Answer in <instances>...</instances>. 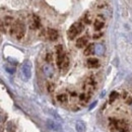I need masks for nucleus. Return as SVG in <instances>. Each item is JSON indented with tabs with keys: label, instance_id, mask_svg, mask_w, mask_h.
<instances>
[{
	"label": "nucleus",
	"instance_id": "obj_1",
	"mask_svg": "<svg viewBox=\"0 0 132 132\" xmlns=\"http://www.w3.org/2000/svg\"><path fill=\"white\" fill-rule=\"evenodd\" d=\"M82 30H83V26L81 22H75V23H73L69 28V30L67 31V37H68V39L69 40H73L76 36H78L79 34L82 32Z\"/></svg>",
	"mask_w": 132,
	"mask_h": 132
},
{
	"label": "nucleus",
	"instance_id": "obj_2",
	"mask_svg": "<svg viewBox=\"0 0 132 132\" xmlns=\"http://www.w3.org/2000/svg\"><path fill=\"white\" fill-rule=\"evenodd\" d=\"M11 35L14 36L16 39H21L26 35V26L21 22H16L11 28Z\"/></svg>",
	"mask_w": 132,
	"mask_h": 132
},
{
	"label": "nucleus",
	"instance_id": "obj_3",
	"mask_svg": "<svg viewBox=\"0 0 132 132\" xmlns=\"http://www.w3.org/2000/svg\"><path fill=\"white\" fill-rule=\"evenodd\" d=\"M21 71H22V74H23L26 79L31 78V76H32V63L29 60H26L23 62Z\"/></svg>",
	"mask_w": 132,
	"mask_h": 132
},
{
	"label": "nucleus",
	"instance_id": "obj_4",
	"mask_svg": "<svg viewBox=\"0 0 132 132\" xmlns=\"http://www.w3.org/2000/svg\"><path fill=\"white\" fill-rule=\"evenodd\" d=\"M56 50H57V65L61 69V68H62L63 60H64V58H65V55H64V53H63V49H62V46H61V45H58Z\"/></svg>",
	"mask_w": 132,
	"mask_h": 132
},
{
	"label": "nucleus",
	"instance_id": "obj_5",
	"mask_svg": "<svg viewBox=\"0 0 132 132\" xmlns=\"http://www.w3.org/2000/svg\"><path fill=\"white\" fill-rule=\"evenodd\" d=\"M46 124H47V126L49 127L50 129H52V130H54V131H58V130L60 129V125H59L56 121H54L53 119H48V120L46 121Z\"/></svg>",
	"mask_w": 132,
	"mask_h": 132
},
{
	"label": "nucleus",
	"instance_id": "obj_6",
	"mask_svg": "<svg viewBox=\"0 0 132 132\" xmlns=\"http://www.w3.org/2000/svg\"><path fill=\"white\" fill-rule=\"evenodd\" d=\"M43 72L47 77L51 78L53 76V68H52V66L49 65V64H45L43 66Z\"/></svg>",
	"mask_w": 132,
	"mask_h": 132
},
{
	"label": "nucleus",
	"instance_id": "obj_7",
	"mask_svg": "<svg viewBox=\"0 0 132 132\" xmlns=\"http://www.w3.org/2000/svg\"><path fill=\"white\" fill-rule=\"evenodd\" d=\"M85 128H86V125H85V123L82 122V121H76V123H75V129H76V131L77 132H84L85 131Z\"/></svg>",
	"mask_w": 132,
	"mask_h": 132
},
{
	"label": "nucleus",
	"instance_id": "obj_8",
	"mask_svg": "<svg viewBox=\"0 0 132 132\" xmlns=\"http://www.w3.org/2000/svg\"><path fill=\"white\" fill-rule=\"evenodd\" d=\"M88 40H87V37H81L79 38L77 41H76V47L77 48H82L84 46H86Z\"/></svg>",
	"mask_w": 132,
	"mask_h": 132
},
{
	"label": "nucleus",
	"instance_id": "obj_9",
	"mask_svg": "<svg viewBox=\"0 0 132 132\" xmlns=\"http://www.w3.org/2000/svg\"><path fill=\"white\" fill-rule=\"evenodd\" d=\"M86 65L90 68H94V67H98L99 66V60L97 58H89L87 61H86Z\"/></svg>",
	"mask_w": 132,
	"mask_h": 132
},
{
	"label": "nucleus",
	"instance_id": "obj_10",
	"mask_svg": "<svg viewBox=\"0 0 132 132\" xmlns=\"http://www.w3.org/2000/svg\"><path fill=\"white\" fill-rule=\"evenodd\" d=\"M95 49H96V45H94V44H89L88 46H86V48H85V50H84V55H85V56L92 55V54L95 52Z\"/></svg>",
	"mask_w": 132,
	"mask_h": 132
},
{
	"label": "nucleus",
	"instance_id": "obj_11",
	"mask_svg": "<svg viewBox=\"0 0 132 132\" xmlns=\"http://www.w3.org/2000/svg\"><path fill=\"white\" fill-rule=\"evenodd\" d=\"M48 36H49L51 41H55V40H57V38H58V32H57L56 30L50 29L49 31H48Z\"/></svg>",
	"mask_w": 132,
	"mask_h": 132
},
{
	"label": "nucleus",
	"instance_id": "obj_12",
	"mask_svg": "<svg viewBox=\"0 0 132 132\" xmlns=\"http://www.w3.org/2000/svg\"><path fill=\"white\" fill-rule=\"evenodd\" d=\"M105 51H106V48H105L104 45H102V44L96 45V49H95L96 54H98V55H103V54L105 53Z\"/></svg>",
	"mask_w": 132,
	"mask_h": 132
},
{
	"label": "nucleus",
	"instance_id": "obj_13",
	"mask_svg": "<svg viewBox=\"0 0 132 132\" xmlns=\"http://www.w3.org/2000/svg\"><path fill=\"white\" fill-rule=\"evenodd\" d=\"M57 100L60 102V103H66L67 102V96L62 94V95H58L57 96Z\"/></svg>",
	"mask_w": 132,
	"mask_h": 132
},
{
	"label": "nucleus",
	"instance_id": "obj_14",
	"mask_svg": "<svg viewBox=\"0 0 132 132\" xmlns=\"http://www.w3.org/2000/svg\"><path fill=\"white\" fill-rule=\"evenodd\" d=\"M50 113H51V115L54 117V119H57V120H61V117H60V115L57 113V111L56 110H50Z\"/></svg>",
	"mask_w": 132,
	"mask_h": 132
},
{
	"label": "nucleus",
	"instance_id": "obj_15",
	"mask_svg": "<svg viewBox=\"0 0 132 132\" xmlns=\"http://www.w3.org/2000/svg\"><path fill=\"white\" fill-rule=\"evenodd\" d=\"M103 26H104V22H103V21H100V20L95 21V29H96L97 31L101 30V29L103 28Z\"/></svg>",
	"mask_w": 132,
	"mask_h": 132
},
{
	"label": "nucleus",
	"instance_id": "obj_16",
	"mask_svg": "<svg viewBox=\"0 0 132 132\" xmlns=\"http://www.w3.org/2000/svg\"><path fill=\"white\" fill-rule=\"evenodd\" d=\"M118 97V93L117 92H112L110 95V102H114Z\"/></svg>",
	"mask_w": 132,
	"mask_h": 132
},
{
	"label": "nucleus",
	"instance_id": "obj_17",
	"mask_svg": "<svg viewBox=\"0 0 132 132\" xmlns=\"http://www.w3.org/2000/svg\"><path fill=\"white\" fill-rule=\"evenodd\" d=\"M68 66V58L65 56V58H64V60H63V63H62V68H65Z\"/></svg>",
	"mask_w": 132,
	"mask_h": 132
},
{
	"label": "nucleus",
	"instance_id": "obj_18",
	"mask_svg": "<svg viewBox=\"0 0 132 132\" xmlns=\"http://www.w3.org/2000/svg\"><path fill=\"white\" fill-rule=\"evenodd\" d=\"M5 69H6L9 73H14V71H15L14 69H12V68H8V67H5Z\"/></svg>",
	"mask_w": 132,
	"mask_h": 132
},
{
	"label": "nucleus",
	"instance_id": "obj_19",
	"mask_svg": "<svg viewBox=\"0 0 132 132\" xmlns=\"http://www.w3.org/2000/svg\"><path fill=\"white\" fill-rule=\"evenodd\" d=\"M53 88H54L53 84H52V83H49V86H48V89H49V92H52V90H53Z\"/></svg>",
	"mask_w": 132,
	"mask_h": 132
},
{
	"label": "nucleus",
	"instance_id": "obj_20",
	"mask_svg": "<svg viewBox=\"0 0 132 132\" xmlns=\"http://www.w3.org/2000/svg\"><path fill=\"white\" fill-rule=\"evenodd\" d=\"M97 103H98V102H95V103H93V104H92V106L89 107V110H92L93 108H95V107L97 106Z\"/></svg>",
	"mask_w": 132,
	"mask_h": 132
}]
</instances>
